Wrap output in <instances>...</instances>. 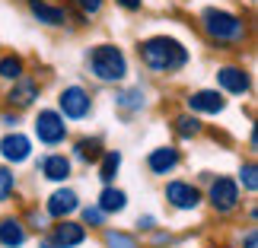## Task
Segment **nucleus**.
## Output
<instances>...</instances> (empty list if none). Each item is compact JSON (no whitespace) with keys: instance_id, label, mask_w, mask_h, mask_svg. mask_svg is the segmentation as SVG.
I'll use <instances>...</instances> for the list:
<instances>
[{"instance_id":"nucleus-1","label":"nucleus","mask_w":258,"mask_h":248,"mask_svg":"<svg viewBox=\"0 0 258 248\" xmlns=\"http://www.w3.org/2000/svg\"><path fill=\"white\" fill-rule=\"evenodd\" d=\"M137 57H141V64L150 73L169 76V73L185 70L188 48L172 35H153V38H144V42L137 45Z\"/></svg>"},{"instance_id":"nucleus-2","label":"nucleus","mask_w":258,"mask_h":248,"mask_svg":"<svg viewBox=\"0 0 258 248\" xmlns=\"http://www.w3.org/2000/svg\"><path fill=\"white\" fill-rule=\"evenodd\" d=\"M201 32L211 45H223V48H236L249 38V23L242 16L230 13L220 7H207L201 13Z\"/></svg>"},{"instance_id":"nucleus-3","label":"nucleus","mask_w":258,"mask_h":248,"mask_svg":"<svg viewBox=\"0 0 258 248\" xmlns=\"http://www.w3.org/2000/svg\"><path fill=\"white\" fill-rule=\"evenodd\" d=\"M86 70L99 83H121L127 76V57L118 45H93L86 54Z\"/></svg>"},{"instance_id":"nucleus-4","label":"nucleus","mask_w":258,"mask_h":248,"mask_svg":"<svg viewBox=\"0 0 258 248\" xmlns=\"http://www.w3.org/2000/svg\"><path fill=\"white\" fill-rule=\"evenodd\" d=\"M207 201L217 213H233L236 207L242 204V194H239V185H236V178L230 175H217L211 182V191H207Z\"/></svg>"},{"instance_id":"nucleus-5","label":"nucleus","mask_w":258,"mask_h":248,"mask_svg":"<svg viewBox=\"0 0 258 248\" xmlns=\"http://www.w3.org/2000/svg\"><path fill=\"white\" fill-rule=\"evenodd\" d=\"M35 137L38 143L45 146H61L67 140V124L57 108H42V112L35 115Z\"/></svg>"},{"instance_id":"nucleus-6","label":"nucleus","mask_w":258,"mask_h":248,"mask_svg":"<svg viewBox=\"0 0 258 248\" xmlns=\"http://www.w3.org/2000/svg\"><path fill=\"white\" fill-rule=\"evenodd\" d=\"M57 112L61 118H71V121H83V118L93 112V96L86 93L83 86H64L61 96H57Z\"/></svg>"},{"instance_id":"nucleus-7","label":"nucleus","mask_w":258,"mask_h":248,"mask_svg":"<svg viewBox=\"0 0 258 248\" xmlns=\"http://www.w3.org/2000/svg\"><path fill=\"white\" fill-rule=\"evenodd\" d=\"M77 210H80V197H77L74 188H57L45 201V213L51 216V220H71Z\"/></svg>"},{"instance_id":"nucleus-8","label":"nucleus","mask_w":258,"mask_h":248,"mask_svg":"<svg viewBox=\"0 0 258 248\" xmlns=\"http://www.w3.org/2000/svg\"><path fill=\"white\" fill-rule=\"evenodd\" d=\"M38 93H42V83L23 73L19 80H13V86L7 89V105H10V108H16V112H23V108L35 105Z\"/></svg>"},{"instance_id":"nucleus-9","label":"nucleus","mask_w":258,"mask_h":248,"mask_svg":"<svg viewBox=\"0 0 258 248\" xmlns=\"http://www.w3.org/2000/svg\"><path fill=\"white\" fill-rule=\"evenodd\" d=\"M185 105L191 115H223L226 99L220 89H198V93H188Z\"/></svg>"},{"instance_id":"nucleus-10","label":"nucleus","mask_w":258,"mask_h":248,"mask_svg":"<svg viewBox=\"0 0 258 248\" xmlns=\"http://www.w3.org/2000/svg\"><path fill=\"white\" fill-rule=\"evenodd\" d=\"M217 83H220V89L230 93V96H245L252 89V76H249L245 67L223 64V67H217Z\"/></svg>"},{"instance_id":"nucleus-11","label":"nucleus","mask_w":258,"mask_h":248,"mask_svg":"<svg viewBox=\"0 0 258 248\" xmlns=\"http://www.w3.org/2000/svg\"><path fill=\"white\" fill-rule=\"evenodd\" d=\"M163 197L169 201V207H175V210H195V207L201 204V191H198L191 182H182V178H175V182L166 185Z\"/></svg>"},{"instance_id":"nucleus-12","label":"nucleus","mask_w":258,"mask_h":248,"mask_svg":"<svg viewBox=\"0 0 258 248\" xmlns=\"http://www.w3.org/2000/svg\"><path fill=\"white\" fill-rule=\"evenodd\" d=\"M29 13H32L35 23L51 26V29L67 26V19H71V16H67V7L51 4V0H29Z\"/></svg>"},{"instance_id":"nucleus-13","label":"nucleus","mask_w":258,"mask_h":248,"mask_svg":"<svg viewBox=\"0 0 258 248\" xmlns=\"http://www.w3.org/2000/svg\"><path fill=\"white\" fill-rule=\"evenodd\" d=\"M0 156H4V159H7L10 166L26 162L29 156H32V140H29L26 134H19V131L7 134L4 140H0Z\"/></svg>"},{"instance_id":"nucleus-14","label":"nucleus","mask_w":258,"mask_h":248,"mask_svg":"<svg viewBox=\"0 0 258 248\" xmlns=\"http://www.w3.org/2000/svg\"><path fill=\"white\" fill-rule=\"evenodd\" d=\"M178 162H182V153L175 150V146H156V150H150V156H147V169H150V175H172Z\"/></svg>"},{"instance_id":"nucleus-15","label":"nucleus","mask_w":258,"mask_h":248,"mask_svg":"<svg viewBox=\"0 0 258 248\" xmlns=\"http://www.w3.org/2000/svg\"><path fill=\"white\" fill-rule=\"evenodd\" d=\"M38 169V175L48 178V182H57V185H64L67 178H71V159H67L64 153H48L42 156V159L35 162Z\"/></svg>"},{"instance_id":"nucleus-16","label":"nucleus","mask_w":258,"mask_h":248,"mask_svg":"<svg viewBox=\"0 0 258 248\" xmlns=\"http://www.w3.org/2000/svg\"><path fill=\"white\" fill-rule=\"evenodd\" d=\"M51 242L57 248H77L86 242V226L74 223V220H57V226L51 229Z\"/></svg>"},{"instance_id":"nucleus-17","label":"nucleus","mask_w":258,"mask_h":248,"mask_svg":"<svg viewBox=\"0 0 258 248\" xmlns=\"http://www.w3.org/2000/svg\"><path fill=\"white\" fill-rule=\"evenodd\" d=\"M29 239L26 223L16 220V216H4L0 220V248H23Z\"/></svg>"},{"instance_id":"nucleus-18","label":"nucleus","mask_w":258,"mask_h":248,"mask_svg":"<svg viewBox=\"0 0 258 248\" xmlns=\"http://www.w3.org/2000/svg\"><path fill=\"white\" fill-rule=\"evenodd\" d=\"M102 140L99 137H80V140L74 143V159L83 162V166H96L99 159H102Z\"/></svg>"},{"instance_id":"nucleus-19","label":"nucleus","mask_w":258,"mask_h":248,"mask_svg":"<svg viewBox=\"0 0 258 248\" xmlns=\"http://www.w3.org/2000/svg\"><path fill=\"white\" fill-rule=\"evenodd\" d=\"M99 210H102L105 216L108 213H121L124 207H127V194L121 191V188H115V185H105L102 188V194H99Z\"/></svg>"},{"instance_id":"nucleus-20","label":"nucleus","mask_w":258,"mask_h":248,"mask_svg":"<svg viewBox=\"0 0 258 248\" xmlns=\"http://www.w3.org/2000/svg\"><path fill=\"white\" fill-rule=\"evenodd\" d=\"M115 105L121 108L124 115H137V112L144 108V89H141V86H131V89L115 93Z\"/></svg>"},{"instance_id":"nucleus-21","label":"nucleus","mask_w":258,"mask_h":248,"mask_svg":"<svg viewBox=\"0 0 258 248\" xmlns=\"http://www.w3.org/2000/svg\"><path fill=\"white\" fill-rule=\"evenodd\" d=\"M172 131L182 137V140H191V137H198V134L204 131V124H201V118H198V115L188 112V115H175L172 118Z\"/></svg>"},{"instance_id":"nucleus-22","label":"nucleus","mask_w":258,"mask_h":248,"mask_svg":"<svg viewBox=\"0 0 258 248\" xmlns=\"http://www.w3.org/2000/svg\"><path fill=\"white\" fill-rule=\"evenodd\" d=\"M26 73V61L19 54H0V80H19Z\"/></svg>"},{"instance_id":"nucleus-23","label":"nucleus","mask_w":258,"mask_h":248,"mask_svg":"<svg viewBox=\"0 0 258 248\" xmlns=\"http://www.w3.org/2000/svg\"><path fill=\"white\" fill-rule=\"evenodd\" d=\"M118 169H121V153H118V150H105L102 159H99V178H102L105 185H112L115 175H118Z\"/></svg>"},{"instance_id":"nucleus-24","label":"nucleus","mask_w":258,"mask_h":248,"mask_svg":"<svg viewBox=\"0 0 258 248\" xmlns=\"http://www.w3.org/2000/svg\"><path fill=\"white\" fill-rule=\"evenodd\" d=\"M105 248H141L137 239L131 232H121V229H105Z\"/></svg>"},{"instance_id":"nucleus-25","label":"nucleus","mask_w":258,"mask_h":248,"mask_svg":"<svg viewBox=\"0 0 258 248\" xmlns=\"http://www.w3.org/2000/svg\"><path fill=\"white\" fill-rule=\"evenodd\" d=\"M236 185H242L249 194H255L258 191V166L249 159V162H242V169H239V182Z\"/></svg>"},{"instance_id":"nucleus-26","label":"nucleus","mask_w":258,"mask_h":248,"mask_svg":"<svg viewBox=\"0 0 258 248\" xmlns=\"http://www.w3.org/2000/svg\"><path fill=\"white\" fill-rule=\"evenodd\" d=\"M16 191V175H13V169H7V166H0V204L10 201V194Z\"/></svg>"},{"instance_id":"nucleus-27","label":"nucleus","mask_w":258,"mask_h":248,"mask_svg":"<svg viewBox=\"0 0 258 248\" xmlns=\"http://www.w3.org/2000/svg\"><path fill=\"white\" fill-rule=\"evenodd\" d=\"M80 213H83V226H89V229L105 226V213L99 210V207H80Z\"/></svg>"},{"instance_id":"nucleus-28","label":"nucleus","mask_w":258,"mask_h":248,"mask_svg":"<svg viewBox=\"0 0 258 248\" xmlns=\"http://www.w3.org/2000/svg\"><path fill=\"white\" fill-rule=\"evenodd\" d=\"M26 220H29V226H32V229H45V226H48V213H38L35 207H32V210L26 213Z\"/></svg>"},{"instance_id":"nucleus-29","label":"nucleus","mask_w":258,"mask_h":248,"mask_svg":"<svg viewBox=\"0 0 258 248\" xmlns=\"http://www.w3.org/2000/svg\"><path fill=\"white\" fill-rule=\"evenodd\" d=\"M77 7L83 10V16H96L102 10V0H77Z\"/></svg>"},{"instance_id":"nucleus-30","label":"nucleus","mask_w":258,"mask_h":248,"mask_svg":"<svg viewBox=\"0 0 258 248\" xmlns=\"http://www.w3.org/2000/svg\"><path fill=\"white\" fill-rule=\"evenodd\" d=\"M115 4L121 7V10H127V13H137V10L144 7V0H115Z\"/></svg>"},{"instance_id":"nucleus-31","label":"nucleus","mask_w":258,"mask_h":248,"mask_svg":"<svg viewBox=\"0 0 258 248\" xmlns=\"http://www.w3.org/2000/svg\"><path fill=\"white\" fill-rule=\"evenodd\" d=\"M153 226H156L153 216H137V229H153Z\"/></svg>"},{"instance_id":"nucleus-32","label":"nucleus","mask_w":258,"mask_h":248,"mask_svg":"<svg viewBox=\"0 0 258 248\" xmlns=\"http://www.w3.org/2000/svg\"><path fill=\"white\" fill-rule=\"evenodd\" d=\"M245 248H258V232H255V229L245 232Z\"/></svg>"},{"instance_id":"nucleus-33","label":"nucleus","mask_w":258,"mask_h":248,"mask_svg":"<svg viewBox=\"0 0 258 248\" xmlns=\"http://www.w3.org/2000/svg\"><path fill=\"white\" fill-rule=\"evenodd\" d=\"M4 124H7V127H13V131H16V124H19V118L7 112V115H4Z\"/></svg>"},{"instance_id":"nucleus-34","label":"nucleus","mask_w":258,"mask_h":248,"mask_svg":"<svg viewBox=\"0 0 258 248\" xmlns=\"http://www.w3.org/2000/svg\"><path fill=\"white\" fill-rule=\"evenodd\" d=\"M38 248H57V245L51 242V235H45V239H42V242H38Z\"/></svg>"},{"instance_id":"nucleus-35","label":"nucleus","mask_w":258,"mask_h":248,"mask_svg":"<svg viewBox=\"0 0 258 248\" xmlns=\"http://www.w3.org/2000/svg\"><path fill=\"white\" fill-rule=\"evenodd\" d=\"M67 4H77V0H67Z\"/></svg>"}]
</instances>
